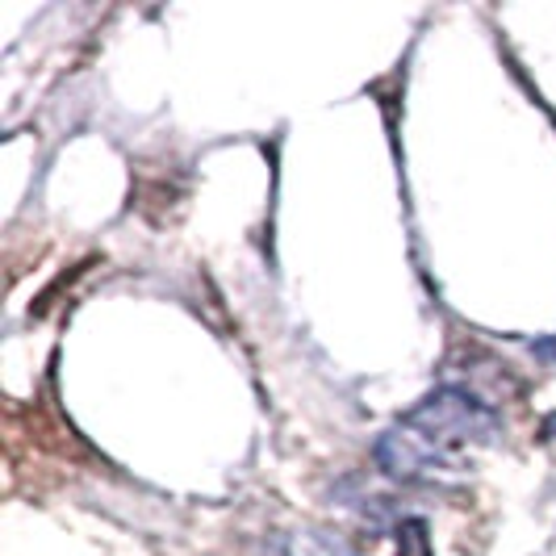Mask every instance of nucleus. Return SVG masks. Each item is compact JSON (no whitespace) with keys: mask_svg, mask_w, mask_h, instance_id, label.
Returning a JSON list of instances; mask_svg holds the SVG:
<instances>
[{"mask_svg":"<svg viewBox=\"0 0 556 556\" xmlns=\"http://www.w3.org/2000/svg\"><path fill=\"white\" fill-rule=\"evenodd\" d=\"M397 422H406L427 444L440 447L447 460H456L465 469H469V452L490 447L498 440V415L485 402H477L473 393L452 390V386L427 393Z\"/></svg>","mask_w":556,"mask_h":556,"instance_id":"nucleus-1","label":"nucleus"},{"mask_svg":"<svg viewBox=\"0 0 556 556\" xmlns=\"http://www.w3.org/2000/svg\"><path fill=\"white\" fill-rule=\"evenodd\" d=\"M372 456H377L381 473H390L393 481H452V477L465 473V465L447 460L440 447H431L406 422H393L377 440Z\"/></svg>","mask_w":556,"mask_h":556,"instance_id":"nucleus-2","label":"nucleus"},{"mask_svg":"<svg viewBox=\"0 0 556 556\" xmlns=\"http://www.w3.org/2000/svg\"><path fill=\"white\" fill-rule=\"evenodd\" d=\"M289 556H356V553H352L339 535H327V531H302V535H293Z\"/></svg>","mask_w":556,"mask_h":556,"instance_id":"nucleus-3","label":"nucleus"},{"mask_svg":"<svg viewBox=\"0 0 556 556\" xmlns=\"http://www.w3.org/2000/svg\"><path fill=\"white\" fill-rule=\"evenodd\" d=\"M397 556H431V535L422 519H406L397 528Z\"/></svg>","mask_w":556,"mask_h":556,"instance_id":"nucleus-4","label":"nucleus"}]
</instances>
